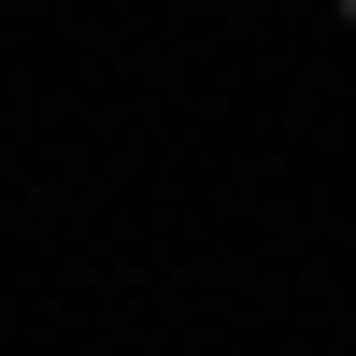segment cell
Wrapping results in <instances>:
<instances>
[{
	"label": "cell",
	"mask_w": 356,
	"mask_h": 356,
	"mask_svg": "<svg viewBox=\"0 0 356 356\" xmlns=\"http://www.w3.org/2000/svg\"><path fill=\"white\" fill-rule=\"evenodd\" d=\"M328 15H342V29H356V0H328Z\"/></svg>",
	"instance_id": "obj_1"
}]
</instances>
